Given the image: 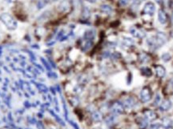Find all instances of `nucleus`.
I'll list each match as a JSON object with an SVG mask.
<instances>
[{"mask_svg":"<svg viewBox=\"0 0 173 129\" xmlns=\"http://www.w3.org/2000/svg\"><path fill=\"white\" fill-rule=\"evenodd\" d=\"M167 41L166 35L163 32H158L154 36L153 39H148L147 40V44L149 47H160L161 45L164 44Z\"/></svg>","mask_w":173,"mask_h":129,"instance_id":"obj_1","label":"nucleus"},{"mask_svg":"<svg viewBox=\"0 0 173 129\" xmlns=\"http://www.w3.org/2000/svg\"><path fill=\"white\" fill-rule=\"evenodd\" d=\"M0 20H1V21L5 24V26L9 30L13 31V30H15L17 28L18 24H17L16 20L11 15H10L9 14H2L0 15Z\"/></svg>","mask_w":173,"mask_h":129,"instance_id":"obj_2","label":"nucleus"},{"mask_svg":"<svg viewBox=\"0 0 173 129\" xmlns=\"http://www.w3.org/2000/svg\"><path fill=\"white\" fill-rule=\"evenodd\" d=\"M140 100L142 102L147 103L151 100L152 95H151V91L148 87H144L140 91Z\"/></svg>","mask_w":173,"mask_h":129,"instance_id":"obj_3","label":"nucleus"},{"mask_svg":"<svg viewBox=\"0 0 173 129\" xmlns=\"http://www.w3.org/2000/svg\"><path fill=\"white\" fill-rule=\"evenodd\" d=\"M156 5L152 2H147L144 6V12L147 15L152 16L156 12Z\"/></svg>","mask_w":173,"mask_h":129,"instance_id":"obj_4","label":"nucleus"},{"mask_svg":"<svg viewBox=\"0 0 173 129\" xmlns=\"http://www.w3.org/2000/svg\"><path fill=\"white\" fill-rule=\"evenodd\" d=\"M136 100L133 99L132 97H127L126 99L123 100V105L124 107H126L127 109H131L134 108L135 105H136Z\"/></svg>","mask_w":173,"mask_h":129,"instance_id":"obj_5","label":"nucleus"},{"mask_svg":"<svg viewBox=\"0 0 173 129\" xmlns=\"http://www.w3.org/2000/svg\"><path fill=\"white\" fill-rule=\"evenodd\" d=\"M112 112L115 115H118V114H122L124 111V107L123 105V103L120 102H115V103L112 104Z\"/></svg>","mask_w":173,"mask_h":129,"instance_id":"obj_6","label":"nucleus"},{"mask_svg":"<svg viewBox=\"0 0 173 129\" xmlns=\"http://www.w3.org/2000/svg\"><path fill=\"white\" fill-rule=\"evenodd\" d=\"M172 107V101L169 100H163V102L160 103V111H162V112H166V111H168Z\"/></svg>","mask_w":173,"mask_h":129,"instance_id":"obj_7","label":"nucleus"},{"mask_svg":"<svg viewBox=\"0 0 173 129\" xmlns=\"http://www.w3.org/2000/svg\"><path fill=\"white\" fill-rule=\"evenodd\" d=\"M155 71H156V73L157 76L160 78H163L166 75V70L165 68H163V66L161 65H157L155 67Z\"/></svg>","mask_w":173,"mask_h":129,"instance_id":"obj_8","label":"nucleus"},{"mask_svg":"<svg viewBox=\"0 0 173 129\" xmlns=\"http://www.w3.org/2000/svg\"><path fill=\"white\" fill-rule=\"evenodd\" d=\"M144 118L147 119V120H153V119H156V114L153 111H150V110H147V111H145L144 112Z\"/></svg>","mask_w":173,"mask_h":129,"instance_id":"obj_9","label":"nucleus"},{"mask_svg":"<svg viewBox=\"0 0 173 129\" xmlns=\"http://www.w3.org/2000/svg\"><path fill=\"white\" fill-rule=\"evenodd\" d=\"M158 20L161 24H165L167 22V15L163 10H160L158 12Z\"/></svg>","mask_w":173,"mask_h":129,"instance_id":"obj_10","label":"nucleus"},{"mask_svg":"<svg viewBox=\"0 0 173 129\" xmlns=\"http://www.w3.org/2000/svg\"><path fill=\"white\" fill-rule=\"evenodd\" d=\"M173 121L169 118H163L162 120V126L165 129H170L172 128Z\"/></svg>","mask_w":173,"mask_h":129,"instance_id":"obj_11","label":"nucleus"},{"mask_svg":"<svg viewBox=\"0 0 173 129\" xmlns=\"http://www.w3.org/2000/svg\"><path fill=\"white\" fill-rule=\"evenodd\" d=\"M100 10L102 12L105 14H111L112 12V8L111 6L109 5H107V4H104V5H102L100 7Z\"/></svg>","mask_w":173,"mask_h":129,"instance_id":"obj_12","label":"nucleus"},{"mask_svg":"<svg viewBox=\"0 0 173 129\" xmlns=\"http://www.w3.org/2000/svg\"><path fill=\"white\" fill-rule=\"evenodd\" d=\"M94 37H95V32L93 31H88L84 35V39L86 40H91L92 41Z\"/></svg>","mask_w":173,"mask_h":129,"instance_id":"obj_13","label":"nucleus"},{"mask_svg":"<svg viewBox=\"0 0 173 129\" xmlns=\"http://www.w3.org/2000/svg\"><path fill=\"white\" fill-rule=\"evenodd\" d=\"M130 32H131L132 36H134L136 38H140V37H143L144 36V34H142L141 31H140L139 30L135 29V28H131L130 30Z\"/></svg>","mask_w":173,"mask_h":129,"instance_id":"obj_14","label":"nucleus"},{"mask_svg":"<svg viewBox=\"0 0 173 129\" xmlns=\"http://www.w3.org/2000/svg\"><path fill=\"white\" fill-rule=\"evenodd\" d=\"M91 118L94 121L98 122V121H100L102 119V116L100 115V113L98 112H94L91 115Z\"/></svg>","mask_w":173,"mask_h":129,"instance_id":"obj_15","label":"nucleus"},{"mask_svg":"<svg viewBox=\"0 0 173 129\" xmlns=\"http://www.w3.org/2000/svg\"><path fill=\"white\" fill-rule=\"evenodd\" d=\"M141 73L142 75H144L145 76H151L152 72L151 71L150 68H143L141 69Z\"/></svg>","mask_w":173,"mask_h":129,"instance_id":"obj_16","label":"nucleus"},{"mask_svg":"<svg viewBox=\"0 0 173 129\" xmlns=\"http://www.w3.org/2000/svg\"><path fill=\"white\" fill-rule=\"evenodd\" d=\"M93 43L91 40H86V43H85V44L83 45V51H87V50H89L91 47H92Z\"/></svg>","mask_w":173,"mask_h":129,"instance_id":"obj_17","label":"nucleus"},{"mask_svg":"<svg viewBox=\"0 0 173 129\" xmlns=\"http://www.w3.org/2000/svg\"><path fill=\"white\" fill-rule=\"evenodd\" d=\"M161 59L164 62H168L172 59V56L169 53H163V55H161Z\"/></svg>","mask_w":173,"mask_h":129,"instance_id":"obj_18","label":"nucleus"},{"mask_svg":"<svg viewBox=\"0 0 173 129\" xmlns=\"http://www.w3.org/2000/svg\"><path fill=\"white\" fill-rule=\"evenodd\" d=\"M138 123H139V126H140V128H145L147 125V119H140V120L139 121Z\"/></svg>","mask_w":173,"mask_h":129,"instance_id":"obj_19","label":"nucleus"},{"mask_svg":"<svg viewBox=\"0 0 173 129\" xmlns=\"http://www.w3.org/2000/svg\"><path fill=\"white\" fill-rule=\"evenodd\" d=\"M160 103H161V96H160V94H157L156 96L155 97V100H154V102H153V105L154 106H158Z\"/></svg>","mask_w":173,"mask_h":129,"instance_id":"obj_20","label":"nucleus"},{"mask_svg":"<svg viewBox=\"0 0 173 129\" xmlns=\"http://www.w3.org/2000/svg\"><path fill=\"white\" fill-rule=\"evenodd\" d=\"M90 16V10L87 7H84L83 12V17L85 19H87Z\"/></svg>","mask_w":173,"mask_h":129,"instance_id":"obj_21","label":"nucleus"},{"mask_svg":"<svg viewBox=\"0 0 173 129\" xmlns=\"http://www.w3.org/2000/svg\"><path fill=\"white\" fill-rule=\"evenodd\" d=\"M160 123H151L150 126V129H160Z\"/></svg>","mask_w":173,"mask_h":129,"instance_id":"obj_22","label":"nucleus"},{"mask_svg":"<svg viewBox=\"0 0 173 129\" xmlns=\"http://www.w3.org/2000/svg\"><path fill=\"white\" fill-rule=\"evenodd\" d=\"M119 4L121 6H126V5H128L129 3V2L131 0H119Z\"/></svg>","mask_w":173,"mask_h":129,"instance_id":"obj_23","label":"nucleus"},{"mask_svg":"<svg viewBox=\"0 0 173 129\" xmlns=\"http://www.w3.org/2000/svg\"><path fill=\"white\" fill-rule=\"evenodd\" d=\"M126 39H123L124 40V42L126 43V44L128 46H130L131 44H132L133 43V40L131 39H130V38H125Z\"/></svg>","mask_w":173,"mask_h":129,"instance_id":"obj_24","label":"nucleus"},{"mask_svg":"<svg viewBox=\"0 0 173 129\" xmlns=\"http://www.w3.org/2000/svg\"><path fill=\"white\" fill-rule=\"evenodd\" d=\"M38 8L40 9V8H42V7L44 6V3H43L42 1H39V2L38 3Z\"/></svg>","mask_w":173,"mask_h":129,"instance_id":"obj_25","label":"nucleus"},{"mask_svg":"<svg viewBox=\"0 0 173 129\" xmlns=\"http://www.w3.org/2000/svg\"><path fill=\"white\" fill-rule=\"evenodd\" d=\"M169 87H171V89L173 91V79H172L169 82Z\"/></svg>","mask_w":173,"mask_h":129,"instance_id":"obj_26","label":"nucleus"},{"mask_svg":"<svg viewBox=\"0 0 173 129\" xmlns=\"http://www.w3.org/2000/svg\"><path fill=\"white\" fill-rule=\"evenodd\" d=\"M7 3H15L16 0H5Z\"/></svg>","mask_w":173,"mask_h":129,"instance_id":"obj_27","label":"nucleus"},{"mask_svg":"<svg viewBox=\"0 0 173 129\" xmlns=\"http://www.w3.org/2000/svg\"><path fill=\"white\" fill-rule=\"evenodd\" d=\"M88 3H96V0H86Z\"/></svg>","mask_w":173,"mask_h":129,"instance_id":"obj_28","label":"nucleus"},{"mask_svg":"<svg viewBox=\"0 0 173 129\" xmlns=\"http://www.w3.org/2000/svg\"><path fill=\"white\" fill-rule=\"evenodd\" d=\"M157 3H161V0H156Z\"/></svg>","mask_w":173,"mask_h":129,"instance_id":"obj_29","label":"nucleus"}]
</instances>
